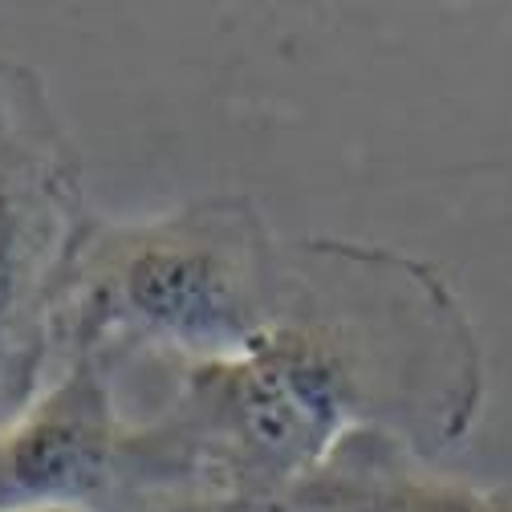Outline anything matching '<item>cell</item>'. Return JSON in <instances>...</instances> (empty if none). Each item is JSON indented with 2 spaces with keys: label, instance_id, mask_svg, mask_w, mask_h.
Instances as JSON below:
<instances>
[{
  "label": "cell",
  "instance_id": "obj_1",
  "mask_svg": "<svg viewBox=\"0 0 512 512\" xmlns=\"http://www.w3.org/2000/svg\"><path fill=\"white\" fill-rule=\"evenodd\" d=\"M480 403V338L435 265L309 236L285 244L265 338L179 366L159 419L122 423L118 484L167 492L175 512H269L350 435H391L427 460L472 435Z\"/></svg>",
  "mask_w": 512,
  "mask_h": 512
},
{
  "label": "cell",
  "instance_id": "obj_4",
  "mask_svg": "<svg viewBox=\"0 0 512 512\" xmlns=\"http://www.w3.org/2000/svg\"><path fill=\"white\" fill-rule=\"evenodd\" d=\"M122 435L110 370L94 354H66L45 391L0 431V512L49 504L106 512Z\"/></svg>",
  "mask_w": 512,
  "mask_h": 512
},
{
  "label": "cell",
  "instance_id": "obj_5",
  "mask_svg": "<svg viewBox=\"0 0 512 512\" xmlns=\"http://www.w3.org/2000/svg\"><path fill=\"white\" fill-rule=\"evenodd\" d=\"M61 358L57 346L37 342V346H0V431H5L53 378L49 362Z\"/></svg>",
  "mask_w": 512,
  "mask_h": 512
},
{
  "label": "cell",
  "instance_id": "obj_3",
  "mask_svg": "<svg viewBox=\"0 0 512 512\" xmlns=\"http://www.w3.org/2000/svg\"><path fill=\"white\" fill-rule=\"evenodd\" d=\"M90 228L41 78L0 61V346H57L49 326Z\"/></svg>",
  "mask_w": 512,
  "mask_h": 512
},
{
  "label": "cell",
  "instance_id": "obj_2",
  "mask_svg": "<svg viewBox=\"0 0 512 512\" xmlns=\"http://www.w3.org/2000/svg\"><path fill=\"white\" fill-rule=\"evenodd\" d=\"M285 244L248 196L94 224L53 313L57 354L212 366L265 338L281 297Z\"/></svg>",
  "mask_w": 512,
  "mask_h": 512
},
{
  "label": "cell",
  "instance_id": "obj_6",
  "mask_svg": "<svg viewBox=\"0 0 512 512\" xmlns=\"http://www.w3.org/2000/svg\"><path fill=\"white\" fill-rule=\"evenodd\" d=\"M17 512H94V508H78V504H49V508H17Z\"/></svg>",
  "mask_w": 512,
  "mask_h": 512
}]
</instances>
